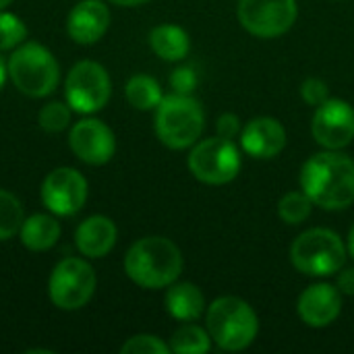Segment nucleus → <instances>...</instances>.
<instances>
[{
    "instance_id": "f8f14e48",
    "label": "nucleus",
    "mask_w": 354,
    "mask_h": 354,
    "mask_svg": "<svg viewBox=\"0 0 354 354\" xmlns=\"http://www.w3.org/2000/svg\"><path fill=\"white\" fill-rule=\"evenodd\" d=\"M87 199V180L75 168H56L41 183V201L56 216H75Z\"/></svg>"
},
{
    "instance_id": "4468645a",
    "label": "nucleus",
    "mask_w": 354,
    "mask_h": 354,
    "mask_svg": "<svg viewBox=\"0 0 354 354\" xmlns=\"http://www.w3.org/2000/svg\"><path fill=\"white\" fill-rule=\"evenodd\" d=\"M342 311V292L326 282L311 284L305 288L297 303V313L301 322L309 328L332 326Z\"/></svg>"
},
{
    "instance_id": "c756f323",
    "label": "nucleus",
    "mask_w": 354,
    "mask_h": 354,
    "mask_svg": "<svg viewBox=\"0 0 354 354\" xmlns=\"http://www.w3.org/2000/svg\"><path fill=\"white\" fill-rule=\"evenodd\" d=\"M216 131H218V135L224 137V139H234V137L241 135V131H243L241 118H239L236 114H232V112H226V114H222V116L218 118Z\"/></svg>"
},
{
    "instance_id": "423d86ee",
    "label": "nucleus",
    "mask_w": 354,
    "mask_h": 354,
    "mask_svg": "<svg viewBox=\"0 0 354 354\" xmlns=\"http://www.w3.org/2000/svg\"><path fill=\"white\" fill-rule=\"evenodd\" d=\"M344 241L330 228H311L299 234L290 247L292 266L307 276H334L346 261Z\"/></svg>"
},
{
    "instance_id": "1a4fd4ad",
    "label": "nucleus",
    "mask_w": 354,
    "mask_h": 354,
    "mask_svg": "<svg viewBox=\"0 0 354 354\" xmlns=\"http://www.w3.org/2000/svg\"><path fill=\"white\" fill-rule=\"evenodd\" d=\"M112 83L108 71L93 62V60H81L77 62L64 81V95L71 110L81 114H93L102 110L110 100Z\"/></svg>"
},
{
    "instance_id": "393cba45",
    "label": "nucleus",
    "mask_w": 354,
    "mask_h": 354,
    "mask_svg": "<svg viewBox=\"0 0 354 354\" xmlns=\"http://www.w3.org/2000/svg\"><path fill=\"white\" fill-rule=\"evenodd\" d=\"M27 37L25 23L12 12H0V50H12Z\"/></svg>"
},
{
    "instance_id": "dca6fc26",
    "label": "nucleus",
    "mask_w": 354,
    "mask_h": 354,
    "mask_svg": "<svg viewBox=\"0 0 354 354\" xmlns=\"http://www.w3.org/2000/svg\"><path fill=\"white\" fill-rule=\"evenodd\" d=\"M110 25V10L102 0H81L68 15L66 31L73 41L89 46L102 39Z\"/></svg>"
},
{
    "instance_id": "b1692460",
    "label": "nucleus",
    "mask_w": 354,
    "mask_h": 354,
    "mask_svg": "<svg viewBox=\"0 0 354 354\" xmlns=\"http://www.w3.org/2000/svg\"><path fill=\"white\" fill-rule=\"evenodd\" d=\"M311 209H313V201L305 195V191L286 193L278 203V216L282 218V222L290 226L303 224L311 216Z\"/></svg>"
},
{
    "instance_id": "39448f33",
    "label": "nucleus",
    "mask_w": 354,
    "mask_h": 354,
    "mask_svg": "<svg viewBox=\"0 0 354 354\" xmlns=\"http://www.w3.org/2000/svg\"><path fill=\"white\" fill-rule=\"evenodd\" d=\"M15 87L29 97L50 95L60 81V66L52 52L37 41H27L15 50L6 64Z\"/></svg>"
},
{
    "instance_id": "f3484780",
    "label": "nucleus",
    "mask_w": 354,
    "mask_h": 354,
    "mask_svg": "<svg viewBox=\"0 0 354 354\" xmlns=\"http://www.w3.org/2000/svg\"><path fill=\"white\" fill-rule=\"evenodd\" d=\"M116 224L106 216H91L83 220L75 232V245L81 251V255L89 259L106 257L114 245H116Z\"/></svg>"
},
{
    "instance_id": "f257e3e1",
    "label": "nucleus",
    "mask_w": 354,
    "mask_h": 354,
    "mask_svg": "<svg viewBox=\"0 0 354 354\" xmlns=\"http://www.w3.org/2000/svg\"><path fill=\"white\" fill-rule=\"evenodd\" d=\"M301 191L322 209H346L354 203V160L334 149L311 156L301 170Z\"/></svg>"
},
{
    "instance_id": "c85d7f7f",
    "label": "nucleus",
    "mask_w": 354,
    "mask_h": 354,
    "mask_svg": "<svg viewBox=\"0 0 354 354\" xmlns=\"http://www.w3.org/2000/svg\"><path fill=\"white\" fill-rule=\"evenodd\" d=\"M170 85H172L174 93L191 95L193 89L197 87V73H195V68L193 66H178L170 75Z\"/></svg>"
},
{
    "instance_id": "aec40b11",
    "label": "nucleus",
    "mask_w": 354,
    "mask_h": 354,
    "mask_svg": "<svg viewBox=\"0 0 354 354\" xmlns=\"http://www.w3.org/2000/svg\"><path fill=\"white\" fill-rule=\"evenodd\" d=\"M149 46L162 60L176 62L189 54L191 39L189 33L178 25H158L149 33Z\"/></svg>"
},
{
    "instance_id": "0eeeda50",
    "label": "nucleus",
    "mask_w": 354,
    "mask_h": 354,
    "mask_svg": "<svg viewBox=\"0 0 354 354\" xmlns=\"http://www.w3.org/2000/svg\"><path fill=\"white\" fill-rule=\"evenodd\" d=\"M95 284V272L85 259L66 257L52 270L48 280V295L58 309L75 311L91 301Z\"/></svg>"
},
{
    "instance_id": "cd10ccee",
    "label": "nucleus",
    "mask_w": 354,
    "mask_h": 354,
    "mask_svg": "<svg viewBox=\"0 0 354 354\" xmlns=\"http://www.w3.org/2000/svg\"><path fill=\"white\" fill-rule=\"evenodd\" d=\"M301 97H303L309 106H315V108H317L319 104H324V102L330 97V87H328L326 81L311 77V79L303 81V85H301Z\"/></svg>"
},
{
    "instance_id": "2eb2a0df",
    "label": "nucleus",
    "mask_w": 354,
    "mask_h": 354,
    "mask_svg": "<svg viewBox=\"0 0 354 354\" xmlns=\"http://www.w3.org/2000/svg\"><path fill=\"white\" fill-rule=\"evenodd\" d=\"M243 151L257 160H270L284 151L286 129L272 116H259L249 120L241 131Z\"/></svg>"
},
{
    "instance_id": "412c9836",
    "label": "nucleus",
    "mask_w": 354,
    "mask_h": 354,
    "mask_svg": "<svg viewBox=\"0 0 354 354\" xmlns=\"http://www.w3.org/2000/svg\"><path fill=\"white\" fill-rule=\"evenodd\" d=\"M124 95L129 104L137 110H156L164 100L160 83L149 75H135L129 79L124 87Z\"/></svg>"
},
{
    "instance_id": "20e7f679",
    "label": "nucleus",
    "mask_w": 354,
    "mask_h": 354,
    "mask_svg": "<svg viewBox=\"0 0 354 354\" xmlns=\"http://www.w3.org/2000/svg\"><path fill=\"white\" fill-rule=\"evenodd\" d=\"M203 108L191 95H164L156 108V133L170 149H187L195 145L203 133Z\"/></svg>"
},
{
    "instance_id": "2f4dec72",
    "label": "nucleus",
    "mask_w": 354,
    "mask_h": 354,
    "mask_svg": "<svg viewBox=\"0 0 354 354\" xmlns=\"http://www.w3.org/2000/svg\"><path fill=\"white\" fill-rule=\"evenodd\" d=\"M108 2H112L116 6H139V4H143L147 0H108Z\"/></svg>"
},
{
    "instance_id": "a211bd4d",
    "label": "nucleus",
    "mask_w": 354,
    "mask_h": 354,
    "mask_svg": "<svg viewBox=\"0 0 354 354\" xmlns=\"http://www.w3.org/2000/svg\"><path fill=\"white\" fill-rule=\"evenodd\" d=\"M166 311L178 322H195L205 313V297L191 282H174L166 292Z\"/></svg>"
},
{
    "instance_id": "473e14b6",
    "label": "nucleus",
    "mask_w": 354,
    "mask_h": 354,
    "mask_svg": "<svg viewBox=\"0 0 354 354\" xmlns=\"http://www.w3.org/2000/svg\"><path fill=\"white\" fill-rule=\"evenodd\" d=\"M346 251H348V255L354 259V224L353 228H351V232H348V243H346Z\"/></svg>"
},
{
    "instance_id": "7c9ffc66",
    "label": "nucleus",
    "mask_w": 354,
    "mask_h": 354,
    "mask_svg": "<svg viewBox=\"0 0 354 354\" xmlns=\"http://www.w3.org/2000/svg\"><path fill=\"white\" fill-rule=\"evenodd\" d=\"M336 288L346 297H354V268L340 270V274L336 278Z\"/></svg>"
},
{
    "instance_id": "5701e85b",
    "label": "nucleus",
    "mask_w": 354,
    "mask_h": 354,
    "mask_svg": "<svg viewBox=\"0 0 354 354\" xmlns=\"http://www.w3.org/2000/svg\"><path fill=\"white\" fill-rule=\"evenodd\" d=\"M23 220L25 214L21 201L12 193L0 189V243L12 239L21 230Z\"/></svg>"
},
{
    "instance_id": "a878e982",
    "label": "nucleus",
    "mask_w": 354,
    "mask_h": 354,
    "mask_svg": "<svg viewBox=\"0 0 354 354\" xmlns=\"http://www.w3.org/2000/svg\"><path fill=\"white\" fill-rule=\"evenodd\" d=\"M71 122V108L62 102H50L39 110V127L48 133H60Z\"/></svg>"
},
{
    "instance_id": "9b49d317",
    "label": "nucleus",
    "mask_w": 354,
    "mask_h": 354,
    "mask_svg": "<svg viewBox=\"0 0 354 354\" xmlns=\"http://www.w3.org/2000/svg\"><path fill=\"white\" fill-rule=\"evenodd\" d=\"M311 133L322 147L344 149L354 139V108L344 100L328 97L313 114Z\"/></svg>"
},
{
    "instance_id": "ddd939ff",
    "label": "nucleus",
    "mask_w": 354,
    "mask_h": 354,
    "mask_svg": "<svg viewBox=\"0 0 354 354\" xmlns=\"http://www.w3.org/2000/svg\"><path fill=\"white\" fill-rule=\"evenodd\" d=\"M68 143L73 153L89 164V166H102L110 162V158L116 151V139L110 127L95 118L79 120L68 135Z\"/></svg>"
},
{
    "instance_id": "4be33fe9",
    "label": "nucleus",
    "mask_w": 354,
    "mask_h": 354,
    "mask_svg": "<svg viewBox=\"0 0 354 354\" xmlns=\"http://www.w3.org/2000/svg\"><path fill=\"white\" fill-rule=\"evenodd\" d=\"M212 348V336L207 330L187 324L178 328L170 338V351L176 354H205Z\"/></svg>"
},
{
    "instance_id": "7ed1b4c3",
    "label": "nucleus",
    "mask_w": 354,
    "mask_h": 354,
    "mask_svg": "<svg viewBox=\"0 0 354 354\" xmlns=\"http://www.w3.org/2000/svg\"><path fill=\"white\" fill-rule=\"evenodd\" d=\"M205 328L218 348L239 353L249 348L257 338L259 319L247 301L239 297H220L207 307Z\"/></svg>"
},
{
    "instance_id": "f03ea898",
    "label": "nucleus",
    "mask_w": 354,
    "mask_h": 354,
    "mask_svg": "<svg viewBox=\"0 0 354 354\" xmlns=\"http://www.w3.org/2000/svg\"><path fill=\"white\" fill-rule=\"evenodd\" d=\"M124 272L141 288H166L183 272V253L170 239L145 236L127 251Z\"/></svg>"
},
{
    "instance_id": "bb28decb",
    "label": "nucleus",
    "mask_w": 354,
    "mask_h": 354,
    "mask_svg": "<svg viewBox=\"0 0 354 354\" xmlns=\"http://www.w3.org/2000/svg\"><path fill=\"white\" fill-rule=\"evenodd\" d=\"M122 354H168L170 353V344H166L164 340H160L158 336L151 334H139L129 338L122 348Z\"/></svg>"
},
{
    "instance_id": "9d476101",
    "label": "nucleus",
    "mask_w": 354,
    "mask_h": 354,
    "mask_svg": "<svg viewBox=\"0 0 354 354\" xmlns=\"http://www.w3.org/2000/svg\"><path fill=\"white\" fill-rule=\"evenodd\" d=\"M241 25L257 37L284 35L297 21V0H241L236 8Z\"/></svg>"
},
{
    "instance_id": "f704fd0d",
    "label": "nucleus",
    "mask_w": 354,
    "mask_h": 354,
    "mask_svg": "<svg viewBox=\"0 0 354 354\" xmlns=\"http://www.w3.org/2000/svg\"><path fill=\"white\" fill-rule=\"evenodd\" d=\"M10 2H12V0H0V10H2L4 6H8Z\"/></svg>"
},
{
    "instance_id": "72a5a7b5",
    "label": "nucleus",
    "mask_w": 354,
    "mask_h": 354,
    "mask_svg": "<svg viewBox=\"0 0 354 354\" xmlns=\"http://www.w3.org/2000/svg\"><path fill=\"white\" fill-rule=\"evenodd\" d=\"M6 75H8L6 64H4V60L0 58V89H2V85H4V81H6Z\"/></svg>"
},
{
    "instance_id": "6ab92c4d",
    "label": "nucleus",
    "mask_w": 354,
    "mask_h": 354,
    "mask_svg": "<svg viewBox=\"0 0 354 354\" xmlns=\"http://www.w3.org/2000/svg\"><path fill=\"white\" fill-rule=\"evenodd\" d=\"M21 243L35 253L48 251L50 247L56 245V241L60 239V224L56 218L48 216V214H35L31 218H25L21 224Z\"/></svg>"
},
{
    "instance_id": "6e6552de",
    "label": "nucleus",
    "mask_w": 354,
    "mask_h": 354,
    "mask_svg": "<svg viewBox=\"0 0 354 354\" xmlns=\"http://www.w3.org/2000/svg\"><path fill=\"white\" fill-rule=\"evenodd\" d=\"M189 170L205 185H226L241 172V153L232 139L209 137L193 145L189 153Z\"/></svg>"
}]
</instances>
